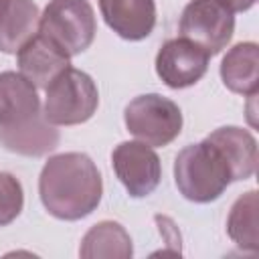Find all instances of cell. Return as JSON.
I'll list each match as a JSON object with an SVG mask.
<instances>
[{"instance_id": "obj_9", "label": "cell", "mask_w": 259, "mask_h": 259, "mask_svg": "<svg viewBox=\"0 0 259 259\" xmlns=\"http://www.w3.org/2000/svg\"><path fill=\"white\" fill-rule=\"evenodd\" d=\"M40 115V101L34 85L20 73H0V130L28 125Z\"/></svg>"}, {"instance_id": "obj_18", "label": "cell", "mask_w": 259, "mask_h": 259, "mask_svg": "<svg viewBox=\"0 0 259 259\" xmlns=\"http://www.w3.org/2000/svg\"><path fill=\"white\" fill-rule=\"evenodd\" d=\"M22 186L20 182L6 172H0V227L12 223L22 210Z\"/></svg>"}, {"instance_id": "obj_17", "label": "cell", "mask_w": 259, "mask_h": 259, "mask_svg": "<svg viewBox=\"0 0 259 259\" xmlns=\"http://www.w3.org/2000/svg\"><path fill=\"white\" fill-rule=\"evenodd\" d=\"M229 237L241 247L249 251L259 249V235H257V192L251 190L243 194L231 208L227 221Z\"/></svg>"}, {"instance_id": "obj_6", "label": "cell", "mask_w": 259, "mask_h": 259, "mask_svg": "<svg viewBox=\"0 0 259 259\" xmlns=\"http://www.w3.org/2000/svg\"><path fill=\"white\" fill-rule=\"evenodd\" d=\"M180 36L208 55L221 53L233 36V10L221 0H192L180 16Z\"/></svg>"}, {"instance_id": "obj_20", "label": "cell", "mask_w": 259, "mask_h": 259, "mask_svg": "<svg viewBox=\"0 0 259 259\" xmlns=\"http://www.w3.org/2000/svg\"><path fill=\"white\" fill-rule=\"evenodd\" d=\"M8 2H10V0H0V20H2V16H4L6 8H8Z\"/></svg>"}, {"instance_id": "obj_3", "label": "cell", "mask_w": 259, "mask_h": 259, "mask_svg": "<svg viewBox=\"0 0 259 259\" xmlns=\"http://www.w3.org/2000/svg\"><path fill=\"white\" fill-rule=\"evenodd\" d=\"M95 30V14L87 0H51L38 18V32L67 57L89 49Z\"/></svg>"}, {"instance_id": "obj_12", "label": "cell", "mask_w": 259, "mask_h": 259, "mask_svg": "<svg viewBox=\"0 0 259 259\" xmlns=\"http://www.w3.org/2000/svg\"><path fill=\"white\" fill-rule=\"evenodd\" d=\"M206 140L221 152L229 164L233 180H247L255 174L257 168V142L255 138L241 127H219Z\"/></svg>"}, {"instance_id": "obj_13", "label": "cell", "mask_w": 259, "mask_h": 259, "mask_svg": "<svg viewBox=\"0 0 259 259\" xmlns=\"http://www.w3.org/2000/svg\"><path fill=\"white\" fill-rule=\"evenodd\" d=\"M259 51L255 42L235 45L223 59L221 77L223 83L241 95H253L259 87Z\"/></svg>"}, {"instance_id": "obj_16", "label": "cell", "mask_w": 259, "mask_h": 259, "mask_svg": "<svg viewBox=\"0 0 259 259\" xmlns=\"http://www.w3.org/2000/svg\"><path fill=\"white\" fill-rule=\"evenodd\" d=\"M79 255L85 259L107 257V259H127L132 257V239L125 229L113 221H103L89 229L81 241Z\"/></svg>"}, {"instance_id": "obj_5", "label": "cell", "mask_w": 259, "mask_h": 259, "mask_svg": "<svg viewBox=\"0 0 259 259\" xmlns=\"http://www.w3.org/2000/svg\"><path fill=\"white\" fill-rule=\"evenodd\" d=\"M123 117L130 134L148 146H166L182 130L180 107L158 93L140 95L130 101Z\"/></svg>"}, {"instance_id": "obj_15", "label": "cell", "mask_w": 259, "mask_h": 259, "mask_svg": "<svg viewBox=\"0 0 259 259\" xmlns=\"http://www.w3.org/2000/svg\"><path fill=\"white\" fill-rule=\"evenodd\" d=\"M59 142V132L47 121L45 113L28 125L16 130H0V144L16 154L42 156L51 152Z\"/></svg>"}, {"instance_id": "obj_2", "label": "cell", "mask_w": 259, "mask_h": 259, "mask_svg": "<svg viewBox=\"0 0 259 259\" xmlns=\"http://www.w3.org/2000/svg\"><path fill=\"white\" fill-rule=\"evenodd\" d=\"M174 180L184 198L192 202H210L223 194L233 182V176L221 152L204 138L200 144L186 146L176 156Z\"/></svg>"}, {"instance_id": "obj_8", "label": "cell", "mask_w": 259, "mask_h": 259, "mask_svg": "<svg viewBox=\"0 0 259 259\" xmlns=\"http://www.w3.org/2000/svg\"><path fill=\"white\" fill-rule=\"evenodd\" d=\"M208 53L186 38H172L162 45L156 55V73L160 79L172 87L182 89L194 85L208 67Z\"/></svg>"}, {"instance_id": "obj_11", "label": "cell", "mask_w": 259, "mask_h": 259, "mask_svg": "<svg viewBox=\"0 0 259 259\" xmlns=\"http://www.w3.org/2000/svg\"><path fill=\"white\" fill-rule=\"evenodd\" d=\"M107 26L127 40L146 38L156 24L154 0H99Z\"/></svg>"}, {"instance_id": "obj_1", "label": "cell", "mask_w": 259, "mask_h": 259, "mask_svg": "<svg viewBox=\"0 0 259 259\" xmlns=\"http://www.w3.org/2000/svg\"><path fill=\"white\" fill-rule=\"evenodd\" d=\"M45 208L63 221H79L93 212L101 200L103 184L95 162L81 152L49 158L38 178Z\"/></svg>"}, {"instance_id": "obj_7", "label": "cell", "mask_w": 259, "mask_h": 259, "mask_svg": "<svg viewBox=\"0 0 259 259\" xmlns=\"http://www.w3.org/2000/svg\"><path fill=\"white\" fill-rule=\"evenodd\" d=\"M111 162L117 178L136 198L152 194L160 184V160L148 144L123 142L113 150Z\"/></svg>"}, {"instance_id": "obj_14", "label": "cell", "mask_w": 259, "mask_h": 259, "mask_svg": "<svg viewBox=\"0 0 259 259\" xmlns=\"http://www.w3.org/2000/svg\"><path fill=\"white\" fill-rule=\"evenodd\" d=\"M38 8L32 0H10L0 20V51L18 53L38 30Z\"/></svg>"}, {"instance_id": "obj_19", "label": "cell", "mask_w": 259, "mask_h": 259, "mask_svg": "<svg viewBox=\"0 0 259 259\" xmlns=\"http://www.w3.org/2000/svg\"><path fill=\"white\" fill-rule=\"evenodd\" d=\"M225 6H229L233 12H243V10H249L255 0H221Z\"/></svg>"}, {"instance_id": "obj_4", "label": "cell", "mask_w": 259, "mask_h": 259, "mask_svg": "<svg viewBox=\"0 0 259 259\" xmlns=\"http://www.w3.org/2000/svg\"><path fill=\"white\" fill-rule=\"evenodd\" d=\"M99 103L93 79L73 67H67L49 87L45 99V117L53 125H75L87 121Z\"/></svg>"}, {"instance_id": "obj_10", "label": "cell", "mask_w": 259, "mask_h": 259, "mask_svg": "<svg viewBox=\"0 0 259 259\" xmlns=\"http://www.w3.org/2000/svg\"><path fill=\"white\" fill-rule=\"evenodd\" d=\"M67 67L69 57L59 51L51 40H47L38 30L18 51L20 75L26 77L34 87L47 89Z\"/></svg>"}]
</instances>
